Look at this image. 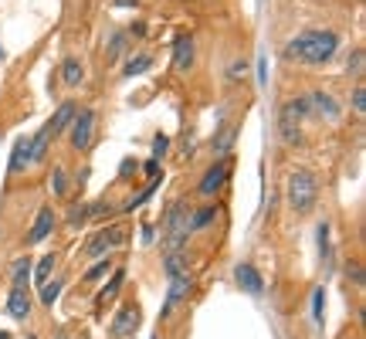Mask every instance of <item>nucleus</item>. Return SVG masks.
Listing matches in <instances>:
<instances>
[{"instance_id": "1", "label": "nucleus", "mask_w": 366, "mask_h": 339, "mask_svg": "<svg viewBox=\"0 0 366 339\" xmlns=\"http://www.w3.org/2000/svg\"><path fill=\"white\" fill-rule=\"evenodd\" d=\"M339 51L336 31H302L285 45V58L299 65H326Z\"/></svg>"}, {"instance_id": "2", "label": "nucleus", "mask_w": 366, "mask_h": 339, "mask_svg": "<svg viewBox=\"0 0 366 339\" xmlns=\"http://www.w3.org/2000/svg\"><path fill=\"white\" fill-rule=\"evenodd\" d=\"M319 201V180L312 170H295L289 177V207L299 217L312 214V207Z\"/></svg>"}, {"instance_id": "3", "label": "nucleus", "mask_w": 366, "mask_h": 339, "mask_svg": "<svg viewBox=\"0 0 366 339\" xmlns=\"http://www.w3.org/2000/svg\"><path fill=\"white\" fill-rule=\"evenodd\" d=\"M305 116H309V99H289L282 106V112H278V133H282L285 143L299 139V126H302Z\"/></svg>"}, {"instance_id": "4", "label": "nucleus", "mask_w": 366, "mask_h": 339, "mask_svg": "<svg viewBox=\"0 0 366 339\" xmlns=\"http://www.w3.org/2000/svg\"><path fill=\"white\" fill-rule=\"evenodd\" d=\"M92 129H95V112H92V109H82V112H75L72 129H68V139H72V146H75V150H89Z\"/></svg>"}, {"instance_id": "5", "label": "nucleus", "mask_w": 366, "mask_h": 339, "mask_svg": "<svg viewBox=\"0 0 366 339\" xmlns=\"http://www.w3.org/2000/svg\"><path fill=\"white\" fill-rule=\"evenodd\" d=\"M231 173V156H221L217 163H214L207 173H204V180H200V197H214V194H221V187H224V180H228Z\"/></svg>"}, {"instance_id": "6", "label": "nucleus", "mask_w": 366, "mask_h": 339, "mask_svg": "<svg viewBox=\"0 0 366 339\" xmlns=\"http://www.w3.org/2000/svg\"><path fill=\"white\" fill-rule=\"evenodd\" d=\"M136 326H139V309L136 306H122L109 333H112V339H129L133 333H136Z\"/></svg>"}, {"instance_id": "7", "label": "nucleus", "mask_w": 366, "mask_h": 339, "mask_svg": "<svg viewBox=\"0 0 366 339\" xmlns=\"http://www.w3.org/2000/svg\"><path fill=\"white\" fill-rule=\"evenodd\" d=\"M75 112H78L75 102H61V106L55 109V116H51V119H48V123L41 126V129H45L48 136L55 139V136L61 133V129H65V126H72V119H75Z\"/></svg>"}, {"instance_id": "8", "label": "nucleus", "mask_w": 366, "mask_h": 339, "mask_svg": "<svg viewBox=\"0 0 366 339\" xmlns=\"http://www.w3.org/2000/svg\"><path fill=\"white\" fill-rule=\"evenodd\" d=\"M234 278H238L241 292H248V295H261V292H265V278L258 275V268H255V265H238Z\"/></svg>"}, {"instance_id": "9", "label": "nucleus", "mask_w": 366, "mask_h": 339, "mask_svg": "<svg viewBox=\"0 0 366 339\" xmlns=\"http://www.w3.org/2000/svg\"><path fill=\"white\" fill-rule=\"evenodd\" d=\"M51 231H55V211H51V207H41V211H38V221H34V228L28 231V245H41Z\"/></svg>"}, {"instance_id": "10", "label": "nucleus", "mask_w": 366, "mask_h": 339, "mask_svg": "<svg viewBox=\"0 0 366 339\" xmlns=\"http://www.w3.org/2000/svg\"><path fill=\"white\" fill-rule=\"evenodd\" d=\"M309 112L326 116V119H339V116H343V109L336 106V99L329 92H312L309 95Z\"/></svg>"}, {"instance_id": "11", "label": "nucleus", "mask_w": 366, "mask_h": 339, "mask_svg": "<svg viewBox=\"0 0 366 339\" xmlns=\"http://www.w3.org/2000/svg\"><path fill=\"white\" fill-rule=\"evenodd\" d=\"M194 38H187V34H180L177 41H173V68L177 72H187L190 65H194Z\"/></svg>"}, {"instance_id": "12", "label": "nucleus", "mask_w": 366, "mask_h": 339, "mask_svg": "<svg viewBox=\"0 0 366 339\" xmlns=\"http://www.w3.org/2000/svg\"><path fill=\"white\" fill-rule=\"evenodd\" d=\"M122 245V231L119 228H106V231H99L92 238V245H85V255H102L109 248H119Z\"/></svg>"}, {"instance_id": "13", "label": "nucleus", "mask_w": 366, "mask_h": 339, "mask_svg": "<svg viewBox=\"0 0 366 339\" xmlns=\"http://www.w3.org/2000/svg\"><path fill=\"white\" fill-rule=\"evenodd\" d=\"M7 312H11L14 319H28L30 316L28 289H11V295H7Z\"/></svg>"}, {"instance_id": "14", "label": "nucleus", "mask_w": 366, "mask_h": 339, "mask_svg": "<svg viewBox=\"0 0 366 339\" xmlns=\"http://www.w3.org/2000/svg\"><path fill=\"white\" fill-rule=\"evenodd\" d=\"M187 292H190V278H187V275L170 278V295H167V306H163V316H167V312L177 306L180 299H187Z\"/></svg>"}, {"instance_id": "15", "label": "nucleus", "mask_w": 366, "mask_h": 339, "mask_svg": "<svg viewBox=\"0 0 366 339\" xmlns=\"http://www.w3.org/2000/svg\"><path fill=\"white\" fill-rule=\"evenodd\" d=\"M82 78H85L82 62H78V58H65V65H61V82H65L68 89H78V85H82Z\"/></svg>"}, {"instance_id": "16", "label": "nucleus", "mask_w": 366, "mask_h": 339, "mask_svg": "<svg viewBox=\"0 0 366 339\" xmlns=\"http://www.w3.org/2000/svg\"><path fill=\"white\" fill-rule=\"evenodd\" d=\"M28 163H30V139H17L14 150H11V173H21Z\"/></svg>"}, {"instance_id": "17", "label": "nucleus", "mask_w": 366, "mask_h": 339, "mask_svg": "<svg viewBox=\"0 0 366 339\" xmlns=\"http://www.w3.org/2000/svg\"><path fill=\"white\" fill-rule=\"evenodd\" d=\"M122 282H126V272L122 268H116V275L109 278V285L99 292V302H109V299H116L119 295V289H122Z\"/></svg>"}, {"instance_id": "18", "label": "nucleus", "mask_w": 366, "mask_h": 339, "mask_svg": "<svg viewBox=\"0 0 366 339\" xmlns=\"http://www.w3.org/2000/svg\"><path fill=\"white\" fill-rule=\"evenodd\" d=\"M28 278H30V262H28V258L14 262V272H11V282H14V289H28Z\"/></svg>"}, {"instance_id": "19", "label": "nucleus", "mask_w": 366, "mask_h": 339, "mask_svg": "<svg viewBox=\"0 0 366 339\" xmlns=\"http://www.w3.org/2000/svg\"><path fill=\"white\" fill-rule=\"evenodd\" d=\"M150 65H152V58H150V55H139V58H129V62H126V68H122V75H126V78L143 75V72H146Z\"/></svg>"}, {"instance_id": "20", "label": "nucleus", "mask_w": 366, "mask_h": 339, "mask_svg": "<svg viewBox=\"0 0 366 339\" xmlns=\"http://www.w3.org/2000/svg\"><path fill=\"white\" fill-rule=\"evenodd\" d=\"M167 275H170V278L187 275V258H183V251H170V258H167Z\"/></svg>"}, {"instance_id": "21", "label": "nucleus", "mask_w": 366, "mask_h": 339, "mask_svg": "<svg viewBox=\"0 0 366 339\" xmlns=\"http://www.w3.org/2000/svg\"><path fill=\"white\" fill-rule=\"evenodd\" d=\"M214 217H217V207H200L197 214L190 217V228H194V231H200V228H207V224H211Z\"/></svg>"}, {"instance_id": "22", "label": "nucleus", "mask_w": 366, "mask_h": 339, "mask_svg": "<svg viewBox=\"0 0 366 339\" xmlns=\"http://www.w3.org/2000/svg\"><path fill=\"white\" fill-rule=\"evenodd\" d=\"M234 139H238V129H224L221 136L214 139V153H228L231 146H234Z\"/></svg>"}, {"instance_id": "23", "label": "nucleus", "mask_w": 366, "mask_h": 339, "mask_svg": "<svg viewBox=\"0 0 366 339\" xmlns=\"http://www.w3.org/2000/svg\"><path fill=\"white\" fill-rule=\"evenodd\" d=\"M58 292H61V278H55V282H45V285H41V302H45V306H55Z\"/></svg>"}, {"instance_id": "24", "label": "nucleus", "mask_w": 366, "mask_h": 339, "mask_svg": "<svg viewBox=\"0 0 366 339\" xmlns=\"http://www.w3.org/2000/svg\"><path fill=\"white\" fill-rule=\"evenodd\" d=\"M51 187H55V197H68V173H65V167H55Z\"/></svg>"}, {"instance_id": "25", "label": "nucleus", "mask_w": 366, "mask_h": 339, "mask_svg": "<svg viewBox=\"0 0 366 339\" xmlns=\"http://www.w3.org/2000/svg\"><path fill=\"white\" fill-rule=\"evenodd\" d=\"M109 272H112V262H109V258H102V262H95L89 272H85V282H99V278L109 275Z\"/></svg>"}, {"instance_id": "26", "label": "nucleus", "mask_w": 366, "mask_h": 339, "mask_svg": "<svg viewBox=\"0 0 366 339\" xmlns=\"http://www.w3.org/2000/svg\"><path fill=\"white\" fill-rule=\"evenodd\" d=\"M122 55H126V34H112V41H109V58L119 62Z\"/></svg>"}, {"instance_id": "27", "label": "nucleus", "mask_w": 366, "mask_h": 339, "mask_svg": "<svg viewBox=\"0 0 366 339\" xmlns=\"http://www.w3.org/2000/svg\"><path fill=\"white\" fill-rule=\"evenodd\" d=\"M89 214H92V207H85V204H82V207H72V211H68V224L78 228V224H85V221H89Z\"/></svg>"}, {"instance_id": "28", "label": "nucleus", "mask_w": 366, "mask_h": 339, "mask_svg": "<svg viewBox=\"0 0 366 339\" xmlns=\"http://www.w3.org/2000/svg\"><path fill=\"white\" fill-rule=\"evenodd\" d=\"M51 268H55V255H45V258L38 262V282H41V285L48 282V275H51Z\"/></svg>"}, {"instance_id": "29", "label": "nucleus", "mask_w": 366, "mask_h": 339, "mask_svg": "<svg viewBox=\"0 0 366 339\" xmlns=\"http://www.w3.org/2000/svg\"><path fill=\"white\" fill-rule=\"evenodd\" d=\"M353 112H360V116L366 112V89L363 85H356V89H353Z\"/></svg>"}, {"instance_id": "30", "label": "nucleus", "mask_w": 366, "mask_h": 339, "mask_svg": "<svg viewBox=\"0 0 366 339\" xmlns=\"http://www.w3.org/2000/svg\"><path fill=\"white\" fill-rule=\"evenodd\" d=\"M167 150H170V139L160 133V136L152 139V160H163V153H167Z\"/></svg>"}, {"instance_id": "31", "label": "nucleus", "mask_w": 366, "mask_h": 339, "mask_svg": "<svg viewBox=\"0 0 366 339\" xmlns=\"http://www.w3.org/2000/svg\"><path fill=\"white\" fill-rule=\"evenodd\" d=\"M322 309H326V292L316 289V302H312V312H316V323H322Z\"/></svg>"}, {"instance_id": "32", "label": "nucleus", "mask_w": 366, "mask_h": 339, "mask_svg": "<svg viewBox=\"0 0 366 339\" xmlns=\"http://www.w3.org/2000/svg\"><path fill=\"white\" fill-rule=\"evenodd\" d=\"M258 85H268V58L258 55Z\"/></svg>"}, {"instance_id": "33", "label": "nucleus", "mask_w": 366, "mask_h": 339, "mask_svg": "<svg viewBox=\"0 0 366 339\" xmlns=\"http://www.w3.org/2000/svg\"><path fill=\"white\" fill-rule=\"evenodd\" d=\"M360 68H363V51H356V55H353V62L346 65V72H353V75H360Z\"/></svg>"}, {"instance_id": "34", "label": "nucleus", "mask_w": 366, "mask_h": 339, "mask_svg": "<svg viewBox=\"0 0 366 339\" xmlns=\"http://www.w3.org/2000/svg\"><path fill=\"white\" fill-rule=\"evenodd\" d=\"M143 170H146V177H152V180H156V177H160V160H146V163H143Z\"/></svg>"}, {"instance_id": "35", "label": "nucleus", "mask_w": 366, "mask_h": 339, "mask_svg": "<svg viewBox=\"0 0 366 339\" xmlns=\"http://www.w3.org/2000/svg\"><path fill=\"white\" fill-rule=\"evenodd\" d=\"M136 170H139L136 160H126V163L119 167V177H129V173H136Z\"/></svg>"}, {"instance_id": "36", "label": "nucleus", "mask_w": 366, "mask_h": 339, "mask_svg": "<svg viewBox=\"0 0 366 339\" xmlns=\"http://www.w3.org/2000/svg\"><path fill=\"white\" fill-rule=\"evenodd\" d=\"M238 75H244V62H234V65L228 68V78H231V82H238Z\"/></svg>"}, {"instance_id": "37", "label": "nucleus", "mask_w": 366, "mask_h": 339, "mask_svg": "<svg viewBox=\"0 0 366 339\" xmlns=\"http://www.w3.org/2000/svg\"><path fill=\"white\" fill-rule=\"evenodd\" d=\"M143 245H152V228H143Z\"/></svg>"}, {"instance_id": "38", "label": "nucleus", "mask_w": 366, "mask_h": 339, "mask_svg": "<svg viewBox=\"0 0 366 339\" xmlns=\"http://www.w3.org/2000/svg\"><path fill=\"white\" fill-rule=\"evenodd\" d=\"M116 4H119V7H129V4L136 7V0H116Z\"/></svg>"}, {"instance_id": "39", "label": "nucleus", "mask_w": 366, "mask_h": 339, "mask_svg": "<svg viewBox=\"0 0 366 339\" xmlns=\"http://www.w3.org/2000/svg\"><path fill=\"white\" fill-rule=\"evenodd\" d=\"M0 339H14V336H11V333H0Z\"/></svg>"}, {"instance_id": "40", "label": "nucleus", "mask_w": 366, "mask_h": 339, "mask_svg": "<svg viewBox=\"0 0 366 339\" xmlns=\"http://www.w3.org/2000/svg\"><path fill=\"white\" fill-rule=\"evenodd\" d=\"M0 58H4V48H0Z\"/></svg>"}, {"instance_id": "41", "label": "nucleus", "mask_w": 366, "mask_h": 339, "mask_svg": "<svg viewBox=\"0 0 366 339\" xmlns=\"http://www.w3.org/2000/svg\"><path fill=\"white\" fill-rule=\"evenodd\" d=\"M28 339H38V336H28Z\"/></svg>"}, {"instance_id": "42", "label": "nucleus", "mask_w": 366, "mask_h": 339, "mask_svg": "<svg viewBox=\"0 0 366 339\" xmlns=\"http://www.w3.org/2000/svg\"><path fill=\"white\" fill-rule=\"evenodd\" d=\"M152 339H160V336H152Z\"/></svg>"}]
</instances>
